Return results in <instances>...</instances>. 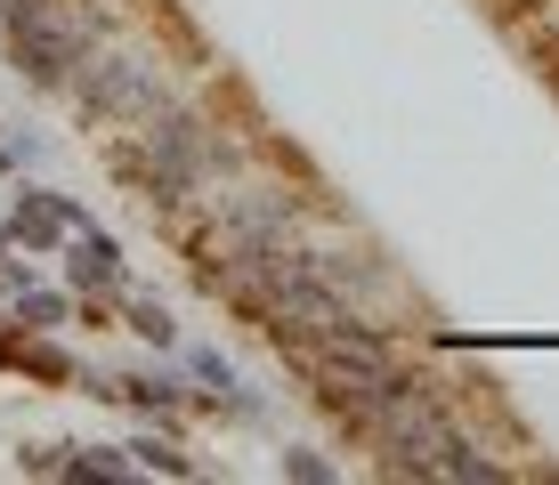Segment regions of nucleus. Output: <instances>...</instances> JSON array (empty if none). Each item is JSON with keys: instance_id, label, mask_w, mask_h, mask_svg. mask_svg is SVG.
<instances>
[{"instance_id": "423d86ee", "label": "nucleus", "mask_w": 559, "mask_h": 485, "mask_svg": "<svg viewBox=\"0 0 559 485\" xmlns=\"http://www.w3.org/2000/svg\"><path fill=\"white\" fill-rule=\"evenodd\" d=\"M114 404H139V413H179V404H187V380H179V373H130V380H114Z\"/></svg>"}, {"instance_id": "f03ea898", "label": "nucleus", "mask_w": 559, "mask_h": 485, "mask_svg": "<svg viewBox=\"0 0 559 485\" xmlns=\"http://www.w3.org/2000/svg\"><path fill=\"white\" fill-rule=\"evenodd\" d=\"M73 97H82V113H98V122H130V130H146L163 106H179L170 82L146 65V57H130V49H90L82 73H73Z\"/></svg>"}, {"instance_id": "dca6fc26", "label": "nucleus", "mask_w": 559, "mask_h": 485, "mask_svg": "<svg viewBox=\"0 0 559 485\" xmlns=\"http://www.w3.org/2000/svg\"><path fill=\"white\" fill-rule=\"evenodd\" d=\"M0 170H9V146H0Z\"/></svg>"}, {"instance_id": "2eb2a0df", "label": "nucleus", "mask_w": 559, "mask_h": 485, "mask_svg": "<svg viewBox=\"0 0 559 485\" xmlns=\"http://www.w3.org/2000/svg\"><path fill=\"white\" fill-rule=\"evenodd\" d=\"M25 283H33V276L9 259V251H0V300H25Z\"/></svg>"}, {"instance_id": "f8f14e48", "label": "nucleus", "mask_w": 559, "mask_h": 485, "mask_svg": "<svg viewBox=\"0 0 559 485\" xmlns=\"http://www.w3.org/2000/svg\"><path fill=\"white\" fill-rule=\"evenodd\" d=\"M130 332H139L146 348H170V340H179V324H170L163 300H130Z\"/></svg>"}, {"instance_id": "9d476101", "label": "nucleus", "mask_w": 559, "mask_h": 485, "mask_svg": "<svg viewBox=\"0 0 559 485\" xmlns=\"http://www.w3.org/2000/svg\"><path fill=\"white\" fill-rule=\"evenodd\" d=\"M130 461H139V470H163V477H195V461L179 453V437H139Z\"/></svg>"}, {"instance_id": "39448f33", "label": "nucleus", "mask_w": 559, "mask_h": 485, "mask_svg": "<svg viewBox=\"0 0 559 485\" xmlns=\"http://www.w3.org/2000/svg\"><path fill=\"white\" fill-rule=\"evenodd\" d=\"M66 259H73V283L82 291H122V251H114V235H98V227H82Z\"/></svg>"}, {"instance_id": "7ed1b4c3", "label": "nucleus", "mask_w": 559, "mask_h": 485, "mask_svg": "<svg viewBox=\"0 0 559 485\" xmlns=\"http://www.w3.org/2000/svg\"><path fill=\"white\" fill-rule=\"evenodd\" d=\"M139 138L163 154V162H179L195 186H211L219 170H236V146H227L219 130L203 122V113H187V106H163V113H154V122L139 130Z\"/></svg>"}, {"instance_id": "0eeeda50", "label": "nucleus", "mask_w": 559, "mask_h": 485, "mask_svg": "<svg viewBox=\"0 0 559 485\" xmlns=\"http://www.w3.org/2000/svg\"><path fill=\"white\" fill-rule=\"evenodd\" d=\"M438 477H462V485H495V477H503V461H487L471 437L454 429L447 445H438Z\"/></svg>"}, {"instance_id": "6e6552de", "label": "nucleus", "mask_w": 559, "mask_h": 485, "mask_svg": "<svg viewBox=\"0 0 559 485\" xmlns=\"http://www.w3.org/2000/svg\"><path fill=\"white\" fill-rule=\"evenodd\" d=\"M16 324H25V332H66V324H73V300H66V291L25 283V300H16Z\"/></svg>"}, {"instance_id": "20e7f679", "label": "nucleus", "mask_w": 559, "mask_h": 485, "mask_svg": "<svg viewBox=\"0 0 559 485\" xmlns=\"http://www.w3.org/2000/svg\"><path fill=\"white\" fill-rule=\"evenodd\" d=\"M219 227L236 243H284V235H293V203H284V194H227Z\"/></svg>"}, {"instance_id": "ddd939ff", "label": "nucleus", "mask_w": 559, "mask_h": 485, "mask_svg": "<svg viewBox=\"0 0 559 485\" xmlns=\"http://www.w3.org/2000/svg\"><path fill=\"white\" fill-rule=\"evenodd\" d=\"M284 477H300V485H333V461H324L317 445H284Z\"/></svg>"}, {"instance_id": "9b49d317", "label": "nucleus", "mask_w": 559, "mask_h": 485, "mask_svg": "<svg viewBox=\"0 0 559 485\" xmlns=\"http://www.w3.org/2000/svg\"><path fill=\"white\" fill-rule=\"evenodd\" d=\"M16 364H25L33 380H73V356H66V348H57L49 332H33V340H25V356H16Z\"/></svg>"}, {"instance_id": "1a4fd4ad", "label": "nucleus", "mask_w": 559, "mask_h": 485, "mask_svg": "<svg viewBox=\"0 0 559 485\" xmlns=\"http://www.w3.org/2000/svg\"><path fill=\"white\" fill-rule=\"evenodd\" d=\"M130 470H139V461H130L122 445H90V453L73 445V461H66V477H106V485H122Z\"/></svg>"}, {"instance_id": "4468645a", "label": "nucleus", "mask_w": 559, "mask_h": 485, "mask_svg": "<svg viewBox=\"0 0 559 485\" xmlns=\"http://www.w3.org/2000/svg\"><path fill=\"white\" fill-rule=\"evenodd\" d=\"M66 461H73V445H25V470H41V477H66Z\"/></svg>"}, {"instance_id": "f257e3e1", "label": "nucleus", "mask_w": 559, "mask_h": 485, "mask_svg": "<svg viewBox=\"0 0 559 485\" xmlns=\"http://www.w3.org/2000/svg\"><path fill=\"white\" fill-rule=\"evenodd\" d=\"M98 33H106V16L90 0H41V9L9 16V65L33 89H73V73L98 49Z\"/></svg>"}]
</instances>
